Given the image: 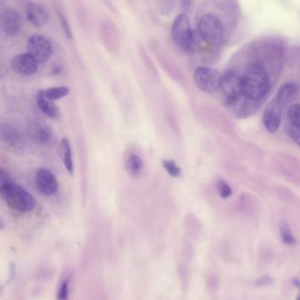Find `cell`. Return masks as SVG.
<instances>
[{"instance_id":"6da1fadb","label":"cell","mask_w":300,"mask_h":300,"mask_svg":"<svg viewBox=\"0 0 300 300\" xmlns=\"http://www.w3.org/2000/svg\"><path fill=\"white\" fill-rule=\"evenodd\" d=\"M240 77L242 93L247 99L258 102L269 92L270 77L266 69L260 63L249 64Z\"/></svg>"},{"instance_id":"7a4b0ae2","label":"cell","mask_w":300,"mask_h":300,"mask_svg":"<svg viewBox=\"0 0 300 300\" xmlns=\"http://www.w3.org/2000/svg\"><path fill=\"white\" fill-rule=\"evenodd\" d=\"M197 33L200 40L211 47H220L226 39L223 20L212 12L200 15L197 22Z\"/></svg>"},{"instance_id":"3957f363","label":"cell","mask_w":300,"mask_h":300,"mask_svg":"<svg viewBox=\"0 0 300 300\" xmlns=\"http://www.w3.org/2000/svg\"><path fill=\"white\" fill-rule=\"evenodd\" d=\"M171 36L177 47L185 53H194L197 48V41L185 14L176 17L171 27Z\"/></svg>"},{"instance_id":"277c9868","label":"cell","mask_w":300,"mask_h":300,"mask_svg":"<svg viewBox=\"0 0 300 300\" xmlns=\"http://www.w3.org/2000/svg\"><path fill=\"white\" fill-rule=\"evenodd\" d=\"M0 196L13 209L30 212L35 207V199L23 187L16 183H8L0 185Z\"/></svg>"},{"instance_id":"5b68a950","label":"cell","mask_w":300,"mask_h":300,"mask_svg":"<svg viewBox=\"0 0 300 300\" xmlns=\"http://www.w3.org/2000/svg\"><path fill=\"white\" fill-rule=\"evenodd\" d=\"M220 90L223 95L224 104L227 108H233L243 98L240 75L234 70H227L222 75Z\"/></svg>"},{"instance_id":"8992f818","label":"cell","mask_w":300,"mask_h":300,"mask_svg":"<svg viewBox=\"0 0 300 300\" xmlns=\"http://www.w3.org/2000/svg\"><path fill=\"white\" fill-rule=\"evenodd\" d=\"M222 75L210 67H197L193 74L194 83L201 91L214 93L220 90Z\"/></svg>"},{"instance_id":"52a82bcc","label":"cell","mask_w":300,"mask_h":300,"mask_svg":"<svg viewBox=\"0 0 300 300\" xmlns=\"http://www.w3.org/2000/svg\"><path fill=\"white\" fill-rule=\"evenodd\" d=\"M27 53L33 57L38 64H44L53 53V47L46 37L34 34L27 41Z\"/></svg>"},{"instance_id":"ba28073f","label":"cell","mask_w":300,"mask_h":300,"mask_svg":"<svg viewBox=\"0 0 300 300\" xmlns=\"http://www.w3.org/2000/svg\"><path fill=\"white\" fill-rule=\"evenodd\" d=\"M263 121L266 130L270 133H277L282 122V107L276 98L267 105L263 114Z\"/></svg>"},{"instance_id":"9c48e42d","label":"cell","mask_w":300,"mask_h":300,"mask_svg":"<svg viewBox=\"0 0 300 300\" xmlns=\"http://www.w3.org/2000/svg\"><path fill=\"white\" fill-rule=\"evenodd\" d=\"M35 183L40 193L51 196L58 190V182L53 172L46 168H41L37 171Z\"/></svg>"},{"instance_id":"30bf717a","label":"cell","mask_w":300,"mask_h":300,"mask_svg":"<svg viewBox=\"0 0 300 300\" xmlns=\"http://www.w3.org/2000/svg\"><path fill=\"white\" fill-rule=\"evenodd\" d=\"M11 69L20 76H31L36 73L38 63L28 53L19 54L11 62Z\"/></svg>"},{"instance_id":"8fae6325","label":"cell","mask_w":300,"mask_h":300,"mask_svg":"<svg viewBox=\"0 0 300 300\" xmlns=\"http://www.w3.org/2000/svg\"><path fill=\"white\" fill-rule=\"evenodd\" d=\"M99 32L103 43L108 49H119V33L117 30L116 26L110 19L106 18L100 21Z\"/></svg>"},{"instance_id":"7c38bea8","label":"cell","mask_w":300,"mask_h":300,"mask_svg":"<svg viewBox=\"0 0 300 300\" xmlns=\"http://www.w3.org/2000/svg\"><path fill=\"white\" fill-rule=\"evenodd\" d=\"M0 26L4 33L8 36L16 35L21 27L20 14L13 8L6 9L0 15Z\"/></svg>"},{"instance_id":"4fadbf2b","label":"cell","mask_w":300,"mask_h":300,"mask_svg":"<svg viewBox=\"0 0 300 300\" xmlns=\"http://www.w3.org/2000/svg\"><path fill=\"white\" fill-rule=\"evenodd\" d=\"M27 18L31 24L37 27H40L47 23L49 14L47 8L40 4L29 2L27 6Z\"/></svg>"},{"instance_id":"5bb4252c","label":"cell","mask_w":300,"mask_h":300,"mask_svg":"<svg viewBox=\"0 0 300 300\" xmlns=\"http://www.w3.org/2000/svg\"><path fill=\"white\" fill-rule=\"evenodd\" d=\"M27 133L29 138L40 144L47 143L53 135V132L48 126L35 121L28 124Z\"/></svg>"},{"instance_id":"9a60e30c","label":"cell","mask_w":300,"mask_h":300,"mask_svg":"<svg viewBox=\"0 0 300 300\" xmlns=\"http://www.w3.org/2000/svg\"><path fill=\"white\" fill-rule=\"evenodd\" d=\"M298 94V87L293 82H287L277 90L276 99L281 107H285L296 99Z\"/></svg>"},{"instance_id":"2e32d148","label":"cell","mask_w":300,"mask_h":300,"mask_svg":"<svg viewBox=\"0 0 300 300\" xmlns=\"http://www.w3.org/2000/svg\"><path fill=\"white\" fill-rule=\"evenodd\" d=\"M37 104L40 110L43 112L47 117L57 120L60 117V110L54 104L52 100L48 99L44 93V90H39L37 94Z\"/></svg>"},{"instance_id":"e0dca14e","label":"cell","mask_w":300,"mask_h":300,"mask_svg":"<svg viewBox=\"0 0 300 300\" xmlns=\"http://www.w3.org/2000/svg\"><path fill=\"white\" fill-rule=\"evenodd\" d=\"M0 138L12 145L20 142L21 135L16 127L9 123L0 124Z\"/></svg>"},{"instance_id":"ac0fdd59","label":"cell","mask_w":300,"mask_h":300,"mask_svg":"<svg viewBox=\"0 0 300 300\" xmlns=\"http://www.w3.org/2000/svg\"><path fill=\"white\" fill-rule=\"evenodd\" d=\"M59 152H60L61 158L64 162V166L66 168L67 171L69 172L70 176H72L74 172L72 153H71L70 142H69V140H67L66 138H64L63 140H61Z\"/></svg>"},{"instance_id":"d6986e66","label":"cell","mask_w":300,"mask_h":300,"mask_svg":"<svg viewBox=\"0 0 300 300\" xmlns=\"http://www.w3.org/2000/svg\"><path fill=\"white\" fill-rule=\"evenodd\" d=\"M125 167L127 173L130 176L134 177H139L143 170V162L139 156L135 154H131L129 157H127Z\"/></svg>"},{"instance_id":"ffe728a7","label":"cell","mask_w":300,"mask_h":300,"mask_svg":"<svg viewBox=\"0 0 300 300\" xmlns=\"http://www.w3.org/2000/svg\"><path fill=\"white\" fill-rule=\"evenodd\" d=\"M279 233H280L281 239L285 245L294 246L297 244V239L290 229V226L286 222L281 223Z\"/></svg>"},{"instance_id":"44dd1931","label":"cell","mask_w":300,"mask_h":300,"mask_svg":"<svg viewBox=\"0 0 300 300\" xmlns=\"http://www.w3.org/2000/svg\"><path fill=\"white\" fill-rule=\"evenodd\" d=\"M44 93L48 99L55 101L66 97L67 95L70 93V89L67 86L52 87L44 90Z\"/></svg>"},{"instance_id":"7402d4cb","label":"cell","mask_w":300,"mask_h":300,"mask_svg":"<svg viewBox=\"0 0 300 300\" xmlns=\"http://www.w3.org/2000/svg\"><path fill=\"white\" fill-rule=\"evenodd\" d=\"M291 127H300V104H292L287 113Z\"/></svg>"},{"instance_id":"603a6c76","label":"cell","mask_w":300,"mask_h":300,"mask_svg":"<svg viewBox=\"0 0 300 300\" xmlns=\"http://www.w3.org/2000/svg\"><path fill=\"white\" fill-rule=\"evenodd\" d=\"M162 165L170 177H174V178L180 177L181 174H182V169L179 167V165H177L175 161L163 160L162 161Z\"/></svg>"},{"instance_id":"cb8c5ba5","label":"cell","mask_w":300,"mask_h":300,"mask_svg":"<svg viewBox=\"0 0 300 300\" xmlns=\"http://www.w3.org/2000/svg\"><path fill=\"white\" fill-rule=\"evenodd\" d=\"M57 17H58V20L60 22L61 27L64 31L65 36L67 37L68 40H71L73 38V33L71 30V27H70L69 21L67 20L66 17L64 16V13L62 11L57 9Z\"/></svg>"},{"instance_id":"d4e9b609","label":"cell","mask_w":300,"mask_h":300,"mask_svg":"<svg viewBox=\"0 0 300 300\" xmlns=\"http://www.w3.org/2000/svg\"><path fill=\"white\" fill-rule=\"evenodd\" d=\"M217 190L220 194V197H222L224 199L231 197V195L233 193V190H232L230 185L222 178H220L219 180L217 181Z\"/></svg>"},{"instance_id":"484cf974","label":"cell","mask_w":300,"mask_h":300,"mask_svg":"<svg viewBox=\"0 0 300 300\" xmlns=\"http://www.w3.org/2000/svg\"><path fill=\"white\" fill-rule=\"evenodd\" d=\"M57 299L70 300V281L69 279H65L61 284L60 288L57 292Z\"/></svg>"},{"instance_id":"4316f807","label":"cell","mask_w":300,"mask_h":300,"mask_svg":"<svg viewBox=\"0 0 300 300\" xmlns=\"http://www.w3.org/2000/svg\"><path fill=\"white\" fill-rule=\"evenodd\" d=\"M290 135L294 142L300 147V127H290Z\"/></svg>"},{"instance_id":"83f0119b","label":"cell","mask_w":300,"mask_h":300,"mask_svg":"<svg viewBox=\"0 0 300 300\" xmlns=\"http://www.w3.org/2000/svg\"><path fill=\"white\" fill-rule=\"evenodd\" d=\"M8 183H14L12 177L7 170H0V185Z\"/></svg>"},{"instance_id":"f1b7e54d","label":"cell","mask_w":300,"mask_h":300,"mask_svg":"<svg viewBox=\"0 0 300 300\" xmlns=\"http://www.w3.org/2000/svg\"><path fill=\"white\" fill-rule=\"evenodd\" d=\"M294 283H295V285H296V286H297V288L299 289V294L297 295L296 300H300V281L297 280V279H295V280H294Z\"/></svg>"},{"instance_id":"f546056e","label":"cell","mask_w":300,"mask_h":300,"mask_svg":"<svg viewBox=\"0 0 300 300\" xmlns=\"http://www.w3.org/2000/svg\"><path fill=\"white\" fill-rule=\"evenodd\" d=\"M3 227H4L3 223H2V221H1V220H0V229H2V228H3Z\"/></svg>"}]
</instances>
